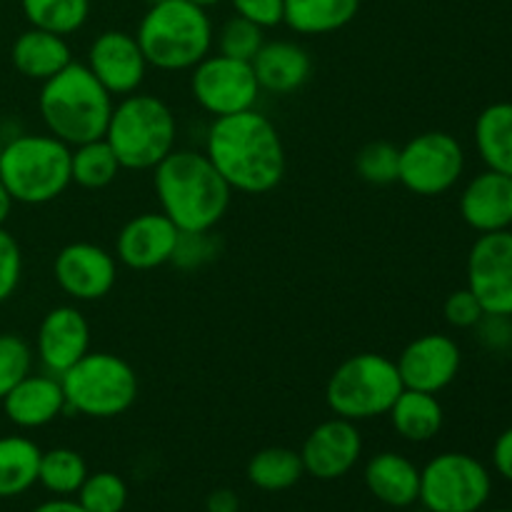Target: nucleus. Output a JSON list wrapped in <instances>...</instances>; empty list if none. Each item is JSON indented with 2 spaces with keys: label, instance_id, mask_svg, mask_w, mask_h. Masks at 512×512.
Segmentation results:
<instances>
[{
  "label": "nucleus",
  "instance_id": "nucleus-1",
  "mask_svg": "<svg viewBox=\"0 0 512 512\" xmlns=\"http://www.w3.org/2000/svg\"><path fill=\"white\" fill-rule=\"evenodd\" d=\"M205 155L235 193L265 195L285 178V145L268 115L243 110L215 118L205 138Z\"/></svg>",
  "mask_w": 512,
  "mask_h": 512
},
{
  "label": "nucleus",
  "instance_id": "nucleus-2",
  "mask_svg": "<svg viewBox=\"0 0 512 512\" xmlns=\"http://www.w3.org/2000/svg\"><path fill=\"white\" fill-rule=\"evenodd\" d=\"M155 195L160 213L180 233H208L225 218L233 200V188L215 170L205 150L175 148L153 168Z\"/></svg>",
  "mask_w": 512,
  "mask_h": 512
},
{
  "label": "nucleus",
  "instance_id": "nucleus-3",
  "mask_svg": "<svg viewBox=\"0 0 512 512\" xmlns=\"http://www.w3.org/2000/svg\"><path fill=\"white\" fill-rule=\"evenodd\" d=\"M113 108V95L90 73L88 65L78 60L45 80L38 95L40 118L48 133L70 148L105 138Z\"/></svg>",
  "mask_w": 512,
  "mask_h": 512
},
{
  "label": "nucleus",
  "instance_id": "nucleus-4",
  "mask_svg": "<svg viewBox=\"0 0 512 512\" xmlns=\"http://www.w3.org/2000/svg\"><path fill=\"white\" fill-rule=\"evenodd\" d=\"M135 38L150 68L178 73L208 58L215 33L205 8L190 0H163L145 10Z\"/></svg>",
  "mask_w": 512,
  "mask_h": 512
},
{
  "label": "nucleus",
  "instance_id": "nucleus-5",
  "mask_svg": "<svg viewBox=\"0 0 512 512\" xmlns=\"http://www.w3.org/2000/svg\"><path fill=\"white\" fill-rule=\"evenodd\" d=\"M70 145L45 133H20L0 150V180L13 203L45 205L68 190Z\"/></svg>",
  "mask_w": 512,
  "mask_h": 512
},
{
  "label": "nucleus",
  "instance_id": "nucleus-6",
  "mask_svg": "<svg viewBox=\"0 0 512 512\" xmlns=\"http://www.w3.org/2000/svg\"><path fill=\"white\" fill-rule=\"evenodd\" d=\"M178 123L165 100L150 93L125 95L115 103L105 140L125 170H153L175 150Z\"/></svg>",
  "mask_w": 512,
  "mask_h": 512
},
{
  "label": "nucleus",
  "instance_id": "nucleus-7",
  "mask_svg": "<svg viewBox=\"0 0 512 512\" xmlns=\"http://www.w3.org/2000/svg\"><path fill=\"white\" fill-rule=\"evenodd\" d=\"M403 390L395 360L380 353H360L333 370L325 385V403L338 418L360 423L388 415Z\"/></svg>",
  "mask_w": 512,
  "mask_h": 512
},
{
  "label": "nucleus",
  "instance_id": "nucleus-8",
  "mask_svg": "<svg viewBox=\"0 0 512 512\" xmlns=\"http://www.w3.org/2000/svg\"><path fill=\"white\" fill-rule=\"evenodd\" d=\"M65 408L95 420L128 413L138 400V375L133 365L113 353H93L60 375Z\"/></svg>",
  "mask_w": 512,
  "mask_h": 512
},
{
  "label": "nucleus",
  "instance_id": "nucleus-9",
  "mask_svg": "<svg viewBox=\"0 0 512 512\" xmlns=\"http://www.w3.org/2000/svg\"><path fill=\"white\" fill-rule=\"evenodd\" d=\"M490 493V470L468 453H440L420 470L418 503L428 512H480Z\"/></svg>",
  "mask_w": 512,
  "mask_h": 512
},
{
  "label": "nucleus",
  "instance_id": "nucleus-10",
  "mask_svg": "<svg viewBox=\"0 0 512 512\" xmlns=\"http://www.w3.org/2000/svg\"><path fill=\"white\" fill-rule=\"evenodd\" d=\"M465 173V150L455 135L428 130L400 148L398 183L413 195L435 198L458 185Z\"/></svg>",
  "mask_w": 512,
  "mask_h": 512
},
{
  "label": "nucleus",
  "instance_id": "nucleus-11",
  "mask_svg": "<svg viewBox=\"0 0 512 512\" xmlns=\"http://www.w3.org/2000/svg\"><path fill=\"white\" fill-rule=\"evenodd\" d=\"M190 93L195 103L213 118L253 110L260 85L253 65L228 55H208L190 70Z\"/></svg>",
  "mask_w": 512,
  "mask_h": 512
},
{
  "label": "nucleus",
  "instance_id": "nucleus-12",
  "mask_svg": "<svg viewBox=\"0 0 512 512\" xmlns=\"http://www.w3.org/2000/svg\"><path fill=\"white\" fill-rule=\"evenodd\" d=\"M468 290L485 315L512 318V230L483 233L468 255Z\"/></svg>",
  "mask_w": 512,
  "mask_h": 512
},
{
  "label": "nucleus",
  "instance_id": "nucleus-13",
  "mask_svg": "<svg viewBox=\"0 0 512 512\" xmlns=\"http://www.w3.org/2000/svg\"><path fill=\"white\" fill-rule=\"evenodd\" d=\"M53 278L68 298L78 303L103 300L118 280L115 255L95 243H68L53 260Z\"/></svg>",
  "mask_w": 512,
  "mask_h": 512
},
{
  "label": "nucleus",
  "instance_id": "nucleus-14",
  "mask_svg": "<svg viewBox=\"0 0 512 512\" xmlns=\"http://www.w3.org/2000/svg\"><path fill=\"white\" fill-rule=\"evenodd\" d=\"M395 365H398L403 388L438 395L458 378L463 353L450 335L428 333L410 340Z\"/></svg>",
  "mask_w": 512,
  "mask_h": 512
},
{
  "label": "nucleus",
  "instance_id": "nucleus-15",
  "mask_svg": "<svg viewBox=\"0 0 512 512\" xmlns=\"http://www.w3.org/2000/svg\"><path fill=\"white\" fill-rule=\"evenodd\" d=\"M90 73L103 83L110 95H133L148 75V60L140 50L138 38L125 30H105L90 43L88 63Z\"/></svg>",
  "mask_w": 512,
  "mask_h": 512
},
{
  "label": "nucleus",
  "instance_id": "nucleus-16",
  "mask_svg": "<svg viewBox=\"0 0 512 512\" xmlns=\"http://www.w3.org/2000/svg\"><path fill=\"white\" fill-rule=\"evenodd\" d=\"M360 455H363V435L358 423L338 415L315 425L300 448L305 475H313L315 480L345 478L358 465Z\"/></svg>",
  "mask_w": 512,
  "mask_h": 512
},
{
  "label": "nucleus",
  "instance_id": "nucleus-17",
  "mask_svg": "<svg viewBox=\"0 0 512 512\" xmlns=\"http://www.w3.org/2000/svg\"><path fill=\"white\" fill-rule=\"evenodd\" d=\"M35 353L45 373L60 375L90 353V323L75 305H55L40 320Z\"/></svg>",
  "mask_w": 512,
  "mask_h": 512
},
{
  "label": "nucleus",
  "instance_id": "nucleus-18",
  "mask_svg": "<svg viewBox=\"0 0 512 512\" xmlns=\"http://www.w3.org/2000/svg\"><path fill=\"white\" fill-rule=\"evenodd\" d=\"M180 230L163 213H140L120 228L115 260L130 270L163 268L173 258Z\"/></svg>",
  "mask_w": 512,
  "mask_h": 512
},
{
  "label": "nucleus",
  "instance_id": "nucleus-19",
  "mask_svg": "<svg viewBox=\"0 0 512 512\" xmlns=\"http://www.w3.org/2000/svg\"><path fill=\"white\" fill-rule=\"evenodd\" d=\"M460 215L473 230L498 233L512 225V178L485 170L465 185L460 195Z\"/></svg>",
  "mask_w": 512,
  "mask_h": 512
},
{
  "label": "nucleus",
  "instance_id": "nucleus-20",
  "mask_svg": "<svg viewBox=\"0 0 512 512\" xmlns=\"http://www.w3.org/2000/svg\"><path fill=\"white\" fill-rule=\"evenodd\" d=\"M5 418L23 430H38L55 423L65 413V393L60 378L45 373L20 380L3 400Z\"/></svg>",
  "mask_w": 512,
  "mask_h": 512
},
{
  "label": "nucleus",
  "instance_id": "nucleus-21",
  "mask_svg": "<svg viewBox=\"0 0 512 512\" xmlns=\"http://www.w3.org/2000/svg\"><path fill=\"white\" fill-rule=\"evenodd\" d=\"M260 90L273 95H290L303 88L313 73V58L295 40H265L263 48L250 60Z\"/></svg>",
  "mask_w": 512,
  "mask_h": 512
},
{
  "label": "nucleus",
  "instance_id": "nucleus-22",
  "mask_svg": "<svg viewBox=\"0 0 512 512\" xmlns=\"http://www.w3.org/2000/svg\"><path fill=\"white\" fill-rule=\"evenodd\" d=\"M365 488L388 508H410L420 495V468L405 455L385 450L365 465Z\"/></svg>",
  "mask_w": 512,
  "mask_h": 512
},
{
  "label": "nucleus",
  "instance_id": "nucleus-23",
  "mask_svg": "<svg viewBox=\"0 0 512 512\" xmlns=\"http://www.w3.org/2000/svg\"><path fill=\"white\" fill-rule=\"evenodd\" d=\"M10 60L23 78L45 83L58 75L65 65L73 63V50L63 35L28 28L15 38L13 48H10Z\"/></svg>",
  "mask_w": 512,
  "mask_h": 512
},
{
  "label": "nucleus",
  "instance_id": "nucleus-24",
  "mask_svg": "<svg viewBox=\"0 0 512 512\" xmlns=\"http://www.w3.org/2000/svg\"><path fill=\"white\" fill-rule=\"evenodd\" d=\"M388 415L395 433L408 443H428L443 430L445 423V410L440 400L423 390L405 388Z\"/></svg>",
  "mask_w": 512,
  "mask_h": 512
},
{
  "label": "nucleus",
  "instance_id": "nucleus-25",
  "mask_svg": "<svg viewBox=\"0 0 512 512\" xmlns=\"http://www.w3.org/2000/svg\"><path fill=\"white\" fill-rule=\"evenodd\" d=\"M475 148L488 170L512 178V103L488 105L475 120Z\"/></svg>",
  "mask_w": 512,
  "mask_h": 512
},
{
  "label": "nucleus",
  "instance_id": "nucleus-26",
  "mask_svg": "<svg viewBox=\"0 0 512 512\" xmlns=\"http://www.w3.org/2000/svg\"><path fill=\"white\" fill-rule=\"evenodd\" d=\"M360 0H285L283 23L298 35H330L355 20Z\"/></svg>",
  "mask_w": 512,
  "mask_h": 512
},
{
  "label": "nucleus",
  "instance_id": "nucleus-27",
  "mask_svg": "<svg viewBox=\"0 0 512 512\" xmlns=\"http://www.w3.org/2000/svg\"><path fill=\"white\" fill-rule=\"evenodd\" d=\"M43 450L25 435L0 438V498H18L38 483Z\"/></svg>",
  "mask_w": 512,
  "mask_h": 512
},
{
  "label": "nucleus",
  "instance_id": "nucleus-28",
  "mask_svg": "<svg viewBox=\"0 0 512 512\" xmlns=\"http://www.w3.org/2000/svg\"><path fill=\"white\" fill-rule=\"evenodd\" d=\"M245 475L250 485L263 493H283V490L295 488L305 475L303 458H300V450L273 445V448L258 450L250 458Z\"/></svg>",
  "mask_w": 512,
  "mask_h": 512
},
{
  "label": "nucleus",
  "instance_id": "nucleus-29",
  "mask_svg": "<svg viewBox=\"0 0 512 512\" xmlns=\"http://www.w3.org/2000/svg\"><path fill=\"white\" fill-rule=\"evenodd\" d=\"M120 170H123V165L115 158L113 148H110L105 138L75 145V148L70 150V175H73V183L80 185V188H108V185L118 178Z\"/></svg>",
  "mask_w": 512,
  "mask_h": 512
},
{
  "label": "nucleus",
  "instance_id": "nucleus-30",
  "mask_svg": "<svg viewBox=\"0 0 512 512\" xmlns=\"http://www.w3.org/2000/svg\"><path fill=\"white\" fill-rule=\"evenodd\" d=\"M20 8L30 28L68 38L88 23L90 0H20Z\"/></svg>",
  "mask_w": 512,
  "mask_h": 512
},
{
  "label": "nucleus",
  "instance_id": "nucleus-31",
  "mask_svg": "<svg viewBox=\"0 0 512 512\" xmlns=\"http://www.w3.org/2000/svg\"><path fill=\"white\" fill-rule=\"evenodd\" d=\"M88 478V463L73 448H53L40 455L38 483L55 498L78 495L80 485Z\"/></svg>",
  "mask_w": 512,
  "mask_h": 512
},
{
  "label": "nucleus",
  "instance_id": "nucleus-32",
  "mask_svg": "<svg viewBox=\"0 0 512 512\" xmlns=\"http://www.w3.org/2000/svg\"><path fill=\"white\" fill-rule=\"evenodd\" d=\"M78 503L85 512H123L128 505V485L120 475L110 470L88 473L85 483L78 490Z\"/></svg>",
  "mask_w": 512,
  "mask_h": 512
},
{
  "label": "nucleus",
  "instance_id": "nucleus-33",
  "mask_svg": "<svg viewBox=\"0 0 512 512\" xmlns=\"http://www.w3.org/2000/svg\"><path fill=\"white\" fill-rule=\"evenodd\" d=\"M400 148L388 140H373L355 155V173L370 185L398 183Z\"/></svg>",
  "mask_w": 512,
  "mask_h": 512
},
{
  "label": "nucleus",
  "instance_id": "nucleus-34",
  "mask_svg": "<svg viewBox=\"0 0 512 512\" xmlns=\"http://www.w3.org/2000/svg\"><path fill=\"white\" fill-rule=\"evenodd\" d=\"M263 33L265 30L260 25L250 23V20L240 18V15H233L230 20H225L218 33V53L250 63L258 55V50L263 48Z\"/></svg>",
  "mask_w": 512,
  "mask_h": 512
},
{
  "label": "nucleus",
  "instance_id": "nucleus-35",
  "mask_svg": "<svg viewBox=\"0 0 512 512\" xmlns=\"http://www.w3.org/2000/svg\"><path fill=\"white\" fill-rule=\"evenodd\" d=\"M33 373V348L15 333H0V400Z\"/></svg>",
  "mask_w": 512,
  "mask_h": 512
},
{
  "label": "nucleus",
  "instance_id": "nucleus-36",
  "mask_svg": "<svg viewBox=\"0 0 512 512\" xmlns=\"http://www.w3.org/2000/svg\"><path fill=\"white\" fill-rule=\"evenodd\" d=\"M218 258V240L208 233H180L170 263L180 270H198Z\"/></svg>",
  "mask_w": 512,
  "mask_h": 512
},
{
  "label": "nucleus",
  "instance_id": "nucleus-37",
  "mask_svg": "<svg viewBox=\"0 0 512 512\" xmlns=\"http://www.w3.org/2000/svg\"><path fill=\"white\" fill-rule=\"evenodd\" d=\"M20 278H23V250L8 230L0 228V305L13 298Z\"/></svg>",
  "mask_w": 512,
  "mask_h": 512
},
{
  "label": "nucleus",
  "instance_id": "nucleus-38",
  "mask_svg": "<svg viewBox=\"0 0 512 512\" xmlns=\"http://www.w3.org/2000/svg\"><path fill=\"white\" fill-rule=\"evenodd\" d=\"M443 315L453 328L468 330V328H475V325L483 320L485 310L483 305H480V300L475 298L468 288H463V290H455V293H450L448 298H445Z\"/></svg>",
  "mask_w": 512,
  "mask_h": 512
},
{
  "label": "nucleus",
  "instance_id": "nucleus-39",
  "mask_svg": "<svg viewBox=\"0 0 512 512\" xmlns=\"http://www.w3.org/2000/svg\"><path fill=\"white\" fill-rule=\"evenodd\" d=\"M235 15L260 25V28H275L283 25L285 0H230Z\"/></svg>",
  "mask_w": 512,
  "mask_h": 512
},
{
  "label": "nucleus",
  "instance_id": "nucleus-40",
  "mask_svg": "<svg viewBox=\"0 0 512 512\" xmlns=\"http://www.w3.org/2000/svg\"><path fill=\"white\" fill-rule=\"evenodd\" d=\"M475 330L480 343L493 353H508L512 348V318L508 315H483Z\"/></svg>",
  "mask_w": 512,
  "mask_h": 512
},
{
  "label": "nucleus",
  "instance_id": "nucleus-41",
  "mask_svg": "<svg viewBox=\"0 0 512 512\" xmlns=\"http://www.w3.org/2000/svg\"><path fill=\"white\" fill-rule=\"evenodd\" d=\"M493 465L498 475H503L508 483H512V425L498 435L493 445Z\"/></svg>",
  "mask_w": 512,
  "mask_h": 512
},
{
  "label": "nucleus",
  "instance_id": "nucleus-42",
  "mask_svg": "<svg viewBox=\"0 0 512 512\" xmlns=\"http://www.w3.org/2000/svg\"><path fill=\"white\" fill-rule=\"evenodd\" d=\"M205 510L208 512H238L240 500L230 488H218L208 495V500H205Z\"/></svg>",
  "mask_w": 512,
  "mask_h": 512
},
{
  "label": "nucleus",
  "instance_id": "nucleus-43",
  "mask_svg": "<svg viewBox=\"0 0 512 512\" xmlns=\"http://www.w3.org/2000/svg\"><path fill=\"white\" fill-rule=\"evenodd\" d=\"M33 512H85V508L78 503V500L55 498V500H48V503L38 505Z\"/></svg>",
  "mask_w": 512,
  "mask_h": 512
},
{
  "label": "nucleus",
  "instance_id": "nucleus-44",
  "mask_svg": "<svg viewBox=\"0 0 512 512\" xmlns=\"http://www.w3.org/2000/svg\"><path fill=\"white\" fill-rule=\"evenodd\" d=\"M10 210H13V198H10V193L5 190L3 180H0V228H3L5 220H8Z\"/></svg>",
  "mask_w": 512,
  "mask_h": 512
},
{
  "label": "nucleus",
  "instance_id": "nucleus-45",
  "mask_svg": "<svg viewBox=\"0 0 512 512\" xmlns=\"http://www.w3.org/2000/svg\"><path fill=\"white\" fill-rule=\"evenodd\" d=\"M190 3H195V5H200V8H213V5H218V3H223V0H190Z\"/></svg>",
  "mask_w": 512,
  "mask_h": 512
},
{
  "label": "nucleus",
  "instance_id": "nucleus-46",
  "mask_svg": "<svg viewBox=\"0 0 512 512\" xmlns=\"http://www.w3.org/2000/svg\"><path fill=\"white\" fill-rule=\"evenodd\" d=\"M143 3L150 8V5H158V3H163V0H143Z\"/></svg>",
  "mask_w": 512,
  "mask_h": 512
},
{
  "label": "nucleus",
  "instance_id": "nucleus-47",
  "mask_svg": "<svg viewBox=\"0 0 512 512\" xmlns=\"http://www.w3.org/2000/svg\"><path fill=\"white\" fill-rule=\"evenodd\" d=\"M495 512H512V510H495Z\"/></svg>",
  "mask_w": 512,
  "mask_h": 512
},
{
  "label": "nucleus",
  "instance_id": "nucleus-48",
  "mask_svg": "<svg viewBox=\"0 0 512 512\" xmlns=\"http://www.w3.org/2000/svg\"><path fill=\"white\" fill-rule=\"evenodd\" d=\"M0 150H3V145H0Z\"/></svg>",
  "mask_w": 512,
  "mask_h": 512
}]
</instances>
